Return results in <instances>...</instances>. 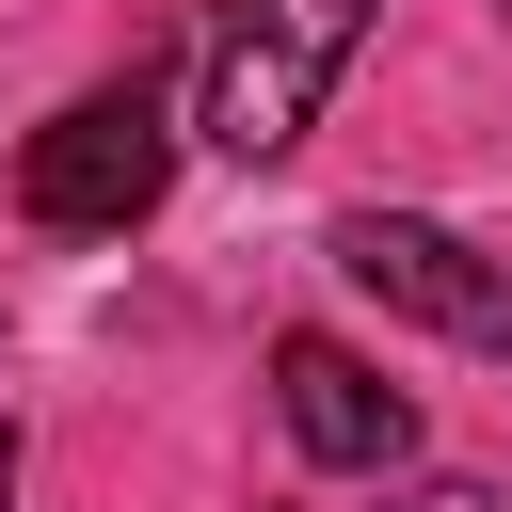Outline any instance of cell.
Returning <instances> with one entry per match:
<instances>
[{"label":"cell","instance_id":"obj_1","mask_svg":"<svg viewBox=\"0 0 512 512\" xmlns=\"http://www.w3.org/2000/svg\"><path fill=\"white\" fill-rule=\"evenodd\" d=\"M368 16H384V0H240V16L208 32V96H192V128H208L224 160H288V144L320 128L336 64L368 48Z\"/></svg>","mask_w":512,"mask_h":512},{"label":"cell","instance_id":"obj_2","mask_svg":"<svg viewBox=\"0 0 512 512\" xmlns=\"http://www.w3.org/2000/svg\"><path fill=\"white\" fill-rule=\"evenodd\" d=\"M160 176H176V96H160V80H96V96H64V112L32 128L16 208H32L48 240H128V224L160 208Z\"/></svg>","mask_w":512,"mask_h":512},{"label":"cell","instance_id":"obj_3","mask_svg":"<svg viewBox=\"0 0 512 512\" xmlns=\"http://www.w3.org/2000/svg\"><path fill=\"white\" fill-rule=\"evenodd\" d=\"M320 256H336L368 304H400V320H432V336H464V352L512 368V256H480V240H448V224H416V208H336Z\"/></svg>","mask_w":512,"mask_h":512},{"label":"cell","instance_id":"obj_4","mask_svg":"<svg viewBox=\"0 0 512 512\" xmlns=\"http://www.w3.org/2000/svg\"><path fill=\"white\" fill-rule=\"evenodd\" d=\"M272 400H288V448H304V464L384 480V464L416 448V400H400L368 352H336V336H272Z\"/></svg>","mask_w":512,"mask_h":512},{"label":"cell","instance_id":"obj_5","mask_svg":"<svg viewBox=\"0 0 512 512\" xmlns=\"http://www.w3.org/2000/svg\"><path fill=\"white\" fill-rule=\"evenodd\" d=\"M384 512H512L496 480H416V496H384Z\"/></svg>","mask_w":512,"mask_h":512},{"label":"cell","instance_id":"obj_6","mask_svg":"<svg viewBox=\"0 0 512 512\" xmlns=\"http://www.w3.org/2000/svg\"><path fill=\"white\" fill-rule=\"evenodd\" d=\"M0 512H16V416H0Z\"/></svg>","mask_w":512,"mask_h":512}]
</instances>
